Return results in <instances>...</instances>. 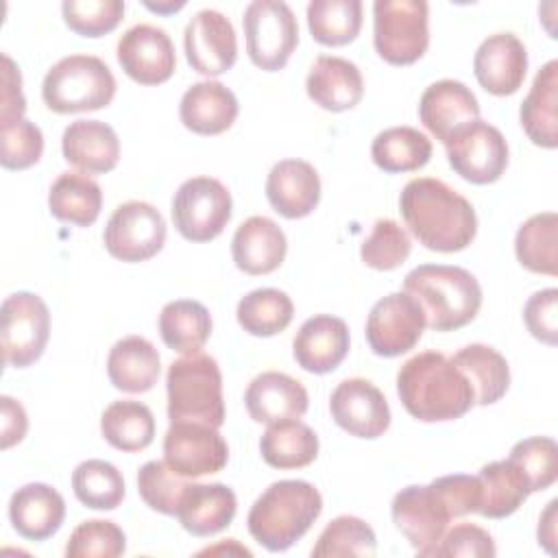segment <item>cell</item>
<instances>
[{
    "instance_id": "obj_26",
    "label": "cell",
    "mask_w": 558,
    "mask_h": 558,
    "mask_svg": "<svg viewBox=\"0 0 558 558\" xmlns=\"http://www.w3.org/2000/svg\"><path fill=\"white\" fill-rule=\"evenodd\" d=\"M305 89L320 109L340 113L353 109L362 100L364 78L353 61L333 54H320L310 68Z\"/></svg>"
},
{
    "instance_id": "obj_33",
    "label": "cell",
    "mask_w": 558,
    "mask_h": 558,
    "mask_svg": "<svg viewBox=\"0 0 558 558\" xmlns=\"http://www.w3.org/2000/svg\"><path fill=\"white\" fill-rule=\"evenodd\" d=\"M451 362L469 379L477 405H493L506 395L510 386V366L497 349L480 342L466 344L451 357Z\"/></svg>"
},
{
    "instance_id": "obj_36",
    "label": "cell",
    "mask_w": 558,
    "mask_h": 558,
    "mask_svg": "<svg viewBox=\"0 0 558 558\" xmlns=\"http://www.w3.org/2000/svg\"><path fill=\"white\" fill-rule=\"evenodd\" d=\"M102 438L118 451L135 453L155 438V416L146 403L122 399L105 408L100 416Z\"/></svg>"
},
{
    "instance_id": "obj_37",
    "label": "cell",
    "mask_w": 558,
    "mask_h": 558,
    "mask_svg": "<svg viewBox=\"0 0 558 558\" xmlns=\"http://www.w3.org/2000/svg\"><path fill=\"white\" fill-rule=\"evenodd\" d=\"M477 480L482 486V504L477 512L488 519L510 517L532 493L523 473L508 458L484 464Z\"/></svg>"
},
{
    "instance_id": "obj_8",
    "label": "cell",
    "mask_w": 558,
    "mask_h": 558,
    "mask_svg": "<svg viewBox=\"0 0 558 558\" xmlns=\"http://www.w3.org/2000/svg\"><path fill=\"white\" fill-rule=\"evenodd\" d=\"M246 52L253 65L266 72L281 70L299 44V24L290 4L253 0L242 15Z\"/></svg>"
},
{
    "instance_id": "obj_2",
    "label": "cell",
    "mask_w": 558,
    "mask_h": 558,
    "mask_svg": "<svg viewBox=\"0 0 558 558\" xmlns=\"http://www.w3.org/2000/svg\"><path fill=\"white\" fill-rule=\"evenodd\" d=\"M397 392L408 414L423 423L453 421L475 405L469 379L440 351L405 360L397 373Z\"/></svg>"
},
{
    "instance_id": "obj_28",
    "label": "cell",
    "mask_w": 558,
    "mask_h": 558,
    "mask_svg": "<svg viewBox=\"0 0 558 558\" xmlns=\"http://www.w3.org/2000/svg\"><path fill=\"white\" fill-rule=\"evenodd\" d=\"M240 111L235 94L220 81H201L185 89L179 118L196 135H220L235 122Z\"/></svg>"
},
{
    "instance_id": "obj_9",
    "label": "cell",
    "mask_w": 558,
    "mask_h": 558,
    "mask_svg": "<svg viewBox=\"0 0 558 558\" xmlns=\"http://www.w3.org/2000/svg\"><path fill=\"white\" fill-rule=\"evenodd\" d=\"M231 192L214 177H192L179 185L172 198L174 229L190 242L218 238L231 220Z\"/></svg>"
},
{
    "instance_id": "obj_30",
    "label": "cell",
    "mask_w": 558,
    "mask_h": 558,
    "mask_svg": "<svg viewBox=\"0 0 558 558\" xmlns=\"http://www.w3.org/2000/svg\"><path fill=\"white\" fill-rule=\"evenodd\" d=\"M521 126L532 144L558 146V61H547L534 76L519 111Z\"/></svg>"
},
{
    "instance_id": "obj_25",
    "label": "cell",
    "mask_w": 558,
    "mask_h": 558,
    "mask_svg": "<svg viewBox=\"0 0 558 558\" xmlns=\"http://www.w3.org/2000/svg\"><path fill=\"white\" fill-rule=\"evenodd\" d=\"M288 251L281 227L266 216L246 218L231 238V257L246 275H268L277 270Z\"/></svg>"
},
{
    "instance_id": "obj_46",
    "label": "cell",
    "mask_w": 558,
    "mask_h": 558,
    "mask_svg": "<svg viewBox=\"0 0 558 558\" xmlns=\"http://www.w3.org/2000/svg\"><path fill=\"white\" fill-rule=\"evenodd\" d=\"M190 482L174 473L166 462L150 460L137 471V490L144 504L161 514L177 517L179 501Z\"/></svg>"
},
{
    "instance_id": "obj_54",
    "label": "cell",
    "mask_w": 558,
    "mask_h": 558,
    "mask_svg": "<svg viewBox=\"0 0 558 558\" xmlns=\"http://www.w3.org/2000/svg\"><path fill=\"white\" fill-rule=\"evenodd\" d=\"M556 510H558V499H551L538 519V545H543L549 554H556V521H558Z\"/></svg>"
},
{
    "instance_id": "obj_23",
    "label": "cell",
    "mask_w": 558,
    "mask_h": 558,
    "mask_svg": "<svg viewBox=\"0 0 558 558\" xmlns=\"http://www.w3.org/2000/svg\"><path fill=\"white\" fill-rule=\"evenodd\" d=\"M244 405L255 423L270 425L288 418H301L307 412L310 397L299 379L279 371H266L248 384Z\"/></svg>"
},
{
    "instance_id": "obj_10",
    "label": "cell",
    "mask_w": 558,
    "mask_h": 558,
    "mask_svg": "<svg viewBox=\"0 0 558 558\" xmlns=\"http://www.w3.org/2000/svg\"><path fill=\"white\" fill-rule=\"evenodd\" d=\"M2 360L7 366L26 368L37 362L50 338V312L41 296L33 292H13L0 310Z\"/></svg>"
},
{
    "instance_id": "obj_52",
    "label": "cell",
    "mask_w": 558,
    "mask_h": 558,
    "mask_svg": "<svg viewBox=\"0 0 558 558\" xmlns=\"http://www.w3.org/2000/svg\"><path fill=\"white\" fill-rule=\"evenodd\" d=\"M26 111V98L22 92V74L13 59L2 54V96H0V126L22 120Z\"/></svg>"
},
{
    "instance_id": "obj_16",
    "label": "cell",
    "mask_w": 558,
    "mask_h": 558,
    "mask_svg": "<svg viewBox=\"0 0 558 558\" xmlns=\"http://www.w3.org/2000/svg\"><path fill=\"white\" fill-rule=\"evenodd\" d=\"M116 57L129 78L140 85H161L177 68L170 35L153 24H135L118 39Z\"/></svg>"
},
{
    "instance_id": "obj_13",
    "label": "cell",
    "mask_w": 558,
    "mask_h": 558,
    "mask_svg": "<svg viewBox=\"0 0 558 558\" xmlns=\"http://www.w3.org/2000/svg\"><path fill=\"white\" fill-rule=\"evenodd\" d=\"M102 242L107 253L120 262H146L163 248L166 220L155 205L126 201L109 216Z\"/></svg>"
},
{
    "instance_id": "obj_24",
    "label": "cell",
    "mask_w": 558,
    "mask_h": 558,
    "mask_svg": "<svg viewBox=\"0 0 558 558\" xmlns=\"http://www.w3.org/2000/svg\"><path fill=\"white\" fill-rule=\"evenodd\" d=\"M63 519L65 501L61 493L48 484L31 482L11 495L9 521L22 538L46 541L59 532Z\"/></svg>"
},
{
    "instance_id": "obj_56",
    "label": "cell",
    "mask_w": 558,
    "mask_h": 558,
    "mask_svg": "<svg viewBox=\"0 0 558 558\" xmlns=\"http://www.w3.org/2000/svg\"><path fill=\"white\" fill-rule=\"evenodd\" d=\"M146 7L150 9V11H157V13H168V11H177V9H181L183 7V2H168V4H153V2H146Z\"/></svg>"
},
{
    "instance_id": "obj_14",
    "label": "cell",
    "mask_w": 558,
    "mask_h": 558,
    "mask_svg": "<svg viewBox=\"0 0 558 558\" xmlns=\"http://www.w3.org/2000/svg\"><path fill=\"white\" fill-rule=\"evenodd\" d=\"M427 327L425 312L408 292L379 299L366 318V342L379 357H397L414 349Z\"/></svg>"
},
{
    "instance_id": "obj_44",
    "label": "cell",
    "mask_w": 558,
    "mask_h": 558,
    "mask_svg": "<svg viewBox=\"0 0 558 558\" xmlns=\"http://www.w3.org/2000/svg\"><path fill=\"white\" fill-rule=\"evenodd\" d=\"M412 251L408 231L392 218L375 220L371 233L360 246L362 262L373 270H395L399 268Z\"/></svg>"
},
{
    "instance_id": "obj_18",
    "label": "cell",
    "mask_w": 558,
    "mask_h": 558,
    "mask_svg": "<svg viewBox=\"0 0 558 558\" xmlns=\"http://www.w3.org/2000/svg\"><path fill=\"white\" fill-rule=\"evenodd\" d=\"M329 412L338 427L355 438H379L390 427V408L384 392L364 377L340 381L329 397Z\"/></svg>"
},
{
    "instance_id": "obj_11",
    "label": "cell",
    "mask_w": 558,
    "mask_h": 558,
    "mask_svg": "<svg viewBox=\"0 0 558 558\" xmlns=\"http://www.w3.org/2000/svg\"><path fill=\"white\" fill-rule=\"evenodd\" d=\"M390 514L395 527L408 538L416 556H429L449 521L456 519L436 482L401 488L390 504Z\"/></svg>"
},
{
    "instance_id": "obj_41",
    "label": "cell",
    "mask_w": 558,
    "mask_h": 558,
    "mask_svg": "<svg viewBox=\"0 0 558 558\" xmlns=\"http://www.w3.org/2000/svg\"><path fill=\"white\" fill-rule=\"evenodd\" d=\"M307 28L323 46H344L360 35V0H312L307 4Z\"/></svg>"
},
{
    "instance_id": "obj_34",
    "label": "cell",
    "mask_w": 558,
    "mask_h": 558,
    "mask_svg": "<svg viewBox=\"0 0 558 558\" xmlns=\"http://www.w3.org/2000/svg\"><path fill=\"white\" fill-rule=\"evenodd\" d=\"M259 453L272 469H303L318 456V436L299 418L270 423L259 438Z\"/></svg>"
},
{
    "instance_id": "obj_5",
    "label": "cell",
    "mask_w": 558,
    "mask_h": 558,
    "mask_svg": "<svg viewBox=\"0 0 558 558\" xmlns=\"http://www.w3.org/2000/svg\"><path fill=\"white\" fill-rule=\"evenodd\" d=\"M166 392L170 423L194 421L211 427L225 423L222 373L211 355L194 351L174 360L168 366Z\"/></svg>"
},
{
    "instance_id": "obj_51",
    "label": "cell",
    "mask_w": 558,
    "mask_h": 558,
    "mask_svg": "<svg viewBox=\"0 0 558 558\" xmlns=\"http://www.w3.org/2000/svg\"><path fill=\"white\" fill-rule=\"evenodd\" d=\"M523 320L536 340L554 347L558 342V290L545 288L534 292L525 301Z\"/></svg>"
},
{
    "instance_id": "obj_40",
    "label": "cell",
    "mask_w": 558,
    "mask_h": 558,
    "mask_svg": "<svg viewBox=\"0 0 558 558\" xmlns=\"http://www.w3.org/2000/svg\"><path fill=\"white\" fill-rule=\"evenodd\" d=\"M240 327L257 338L281 333L294 316L292 299L277 288H257L244 294L235 310Z\"/></svg>"
},
{
    "instance_id": "obj_31",
    "label": "cell",
    "mask_w": 558,
    "mask_h": 558,
    "mask_svg": "<svg viewBox=\"0 0 558 558\" xmlns=\"http://www.w3.org/2000/svg\"><path fill=\"white\" fill-rule=\"evenodd\" d=\"M161 373V357L155 344L142 336H126L118 340L107 357V375L113 388L122 392L150 390Z\"/></svg>"
},
{
    "instance_id": "obj_32",
    "label": "cell",
    "mask_w": 558,
    "mask_h": 558,
    "mask_svg": "<svg viewBox=\"0 0 558 558\" xmlns=\"http://www.w3.org/2000/svg\"><path fill=\"white\" fill-rule=\"evenodd\" d=\"M50 214L74 227H89L102 209V190L85 172H61L48 192Z\"/></svg>"
},
{
    "instance_id": "obj_4",
    "label": "cell",
    "mask_w": 558,
    "mask_h": 558,
    "mask_svg": "<svg viewBox=\"0 0 558 558\" xmlns=\"http://www.w3.org/2000/svg\"><path fill=\"white\" fill-rule=\"evenodd\" d=\"M403 292L416 299L434 331H456L469 325L482 307L480 281L460 266H416L405 275Z\"/></svg>"
},
{
    "instance_id": "obj_22",
    "label": "cell",
    "mask_w": 558,
    "mask_h": 558,
    "mask_svg": "<svg viewBox=\"0 0 558 558\" xmlns=\"http://www.w3.org/2000/svg\"><path fill=\"white\" fill-rule=\"evenodd\" d=\"M266 198L283 218H305L318 207L320 177L310 161L281 159L268 172Z\"/></svg>"
},
{
    "instance_id": "obj_17",
    "label": "cell",
    "mask_w": 558,
    "mask_h": 558,
    "mask_svg": "<svg viewBox=\"0 0 558 558\" xmlns=\"http://www.w3.org/2000/svg\"><path fill=\"white\" fill-rule=\"evenodd\" d=\"M185 59L203 76H220L238 59V37L227 15L203 9L192 15L183 33Z\"/></svg>"
},
{
    "instance_id": "obj_53",
    "label": "cell",
    "mask_w": 558,
    "mask_h": 558,
    "mask_svg": "<svg viewBox=\"0 0 558 558\" xmlns=\"http://www.w3.org/2000/svg\"><path fill=\"white\" fill-rule=\"evenodd\" d=\"M0 447L9 449L17 445L28 432V416L20 401L9 395L0 397Z\"/></svg>"
},
{
    "instance_id": "obj_12",
    "label": "cell",
    "mask_w": 558,
    "mask_h": 558,
    "mask_svg": "<svg viewBox=\"0 0 558 558\" xmlns=\"http://www.w3.org/2000/svg\"><path fill=\"white\" fill-rule=\"evenodd\" d=\"M445 148L456 174L475 185L495 183L508 168L510 153L504 133L480 118L460 126Z\"/></svg>"
},
{
    "instance_id": "obj_15",
    "label": "cell",
    "mask_w": 558,
    "mask_h": 558,
    "mask_svg": "<svg viewBox=\"0 0 558 558\" xmlns=\"http://www.w3.org/2000/svg\"><path fill=\"white\" fill-rule=\"evenodd\" d=\"M227 460L229 447L218 427L194 421L170 423L163 436V462L174 473L183 477L211 475L222 471Z\"/></svg>"
},
{
    "instance_id": "obj_19",
    "label": "cell",
    "mask_w": 558,
    "mask_h": 558,
    "mask_svg": "<svg viewBox=\"0 0 558 558\" xmlns=\"http://www.w3.org/2000/svg\"><path fill=\"white\" fill-rule=\"evenodd\" d=\"M473 72L488 94L510 96L527 74V50L514 33L488 35L475 50Z\"/></svg>"
},
{
    "instance_id": "obj_55",
    "label": "cell",
    "mask_w": 558,
    "mask_h": 558,
    "mask_svg": "<svg viewBox=\"0 0 558 558\" xmlns=\"http://www.w3.org/2000/svg\"><path fill=\"white\" fill-rule=\"evenodd\" d=\"M220 551H227V554L235 551V554L251 556V551H248L246 547H240V545L235 543V538H229V543H222V545H216V547H207V549H203V551H198V554L203 556V554H220Z\"/></svg>"
},
{
    "instance_id": "obj_43",
    "label": "cell",
    "mask_w": 558,
    "mask_h": 558,
    "mask_svg": "<svg viewBox=\"0 0 558 558\" xmlns=\"http://www.w3.org/2000/svg\"><path fill=\"white\" fill-rule=\"evenodd\" d=\"M377 538L373 527L351 514H340L327 523L320 532L312 556L314 558H338V556H375Z\"/></svg>"
},
{
    "instance_id": "obj_1",
    "label": "cell",
    "mask_w": 558,
    "mask_h": 558,
    "mask_svg": "<svg viewBox=\"0 0 558 558\" xmlns=\"http://www.w3.org/2000/svg\"><path fill=\"white\" fill-rule=\"evenodd\" d=\"M399 211L410 233L429 251H462L477 233L473 205L460 192L434 177H416L408 181L399 196Z\"/></svg>"
},
{
    "instance_id": "obj_7",
    "label": "cell",
    "mask_w": 558,
    "mask_h": 558,
    "mask_svg": "<svg viewBox=\"0 0 558 558\" xmlns=\"http://www.w3.org/2000/svg\"><path fill=\"white\" fill-rule=\"evenodd\" d=\"M373 44L390 65L418 61L429 46V7L425 0H377L373 4Z\"/></svg>"
},
{
    "instance_id": "obj_45",
    "label": "cell",
    "mask_w": 558,
    "mask_h": 558,
    "mask_svg": "<svg viewBox=\"0 0 558 558\" xmlns=\"http://www.w3.org/2000/svg\"><path fill=\"white\" fill-rule=\"evenodd\" d=\"M508 460L523 473L532 493L549 488L558 477V447L549 436L519 440Z\"/></svg>"
},
{
    "instance_id": "obj_6",
    "label": "cell",
    "mask_w": 558,
    "mask_h": 558,
    "mask_svg": "<svg viewBox=\"0 0 558 558\" xmlns=\"http://www.w3.org/2000/svg\"><path fill=\"white\" fill-rule=\"evenodd\" d=\"M116 87V76L100 57L70 54L46 72L41 98L54 113L98 111L113 100Z\"/></svg>"
},
{
    "instance_id": "obj_49",
    "label": "cell",
    "mask_w": 558,
    "mask_h": 558,
    "mask_svg": "<svg viewBox=\"0 0 558 558\" xmlns=\"http://www.w3.org/2000/svg\"><path fill=\"white\" fill-rule=\"evenodd\" d=\"M44 133L41 129L22 118L0 126V163L7 170H26L41 159Z\"/></svg>"
},
{
    "instance_id": "obj_21",
    "label": "cell",
    "mask_w": 558,
    "mask_h": 558,
    "mask_svg": "<svg viewBox=\"0 0 558 558\" xmlns=\"http://www.w3.org/2000/svg\"><path fill=\"white\" fill-rule=\"evenodd\" d=\"M418 118L423 126L445 144L460 126L480 118V102L464 83L442 78L423 92Z\"/></svg>"
},
{
    "instance_id": "obj_50",
    "label": "cell",
    "mask_w": 558,
    "mask_h": 558,
    "mask_svg": "<svg viewBox=\"0 0 558 558\" xmlns=\"http://www.w3.org/2000/svg\"><path fill=\"white\" fill-rule=\"evenodd\" d=\"M497 554L493 536L475 523H458L445 530L438 545L429 556H466V558H493Z\"/></svg>"
},
{
    "instance_id": "obj_27",
    "label": "cell",
    "mask_w": 558,
    "mask_h": 558,
    "mask_svg": "<svg viewBox=\"0 0 558 558\" xmlns=\"http://www.w3.org/2000/svg\"><path fill=\"white\" fill-rule=\"evenodd\" d=\"M63 159L85 174H105L118 166L120 140L100 120H74L61 137Z\"/></svg>"
},
{
    "instance_id": "obj_29",
    "label": "cell",
    "mask_w": 558,
    "mask_h": 558,
    "mask_svg": "<svg viewBox=\"0 0 558 558\" xmlns=\"http://www.w3.org/2000/svg\"><path fill=\"white\" fill-rule=\"evenodd\" d=\"M238 510L235 493L220 482H190L177 510L181 527L194 536H214L231 525Z\"/></svg>"
},
{
    "instance_id": "obj_20",
    "label": "cell",
    "mask_w": 558,
    "mask_h": 558,
    "mask_svg": "<svg viewBox=\"0 0 558 558\" xmlns=\"http://www.w3.org/2000/svg\"><path fill=\"white\" fill-rule=\"evenodd\" d=\"M349 347L347 323L331 314H316L299 327L292 340V355L303 371L325 375L342 364Z\"/></svg>"
},
{
    "instance_id": "obj_42",
    "label": "cell",
    "mask_w": 558,
    "mask_h": 558,
    "mask_svg": "<svg viewBox=\"0 0 558 558\" xmlns=\"http://www.w3.org/2000/svg\"><path fill=\"white\" fill-rule=\"evenodd\" d=\"M76 499L92 510H116L124 499V477L107 460H85L72 473Z\"/></svg>"
},
{
    "instance_id": "obj_35",
    "label": "cell",
    "mask_w": 558,
    "mask_h": 558,
    "mask_svg": "<svg viewBox=\"0 0 558 558\" xmlns=\"http://www.w3.org/2000/svg\"><path fill=\"white\" fill-rule=\"evenodd\" d=\"M159 336L163 344L177 353H194L211 336V314L194 299H177L159 312Z\"/></svg>"
},
{
    "instance_id": "obj_47",
    "label": "cell",
    "mask_w": 558,
    "mask_h": 558,
    "mask_svg": "<svg viewBox=\"0 0 558 558\" xmlns=\"http://www.w3.org/2000/svg\"><path fill=\"white\" fill-rule=\"evenodd\" d=\"M126 549L122 527L107 519H89L74 527L68 538V558H118Z\"/></svg>"
},
{
    "instance_id": "obj_3",
    "label": "cell",
    "mask_w": 558,
    "mask_h": 558,
    "mask_svg": "<svg viewBox=\"0 0 558 558\" xmlns=\"http://www.w3.org/2000/svg\"><path fill=\"white\" fill-rule=\"evenodd\" d=\"M323 512L318 488L305 480L272 482L251 506L246 525L268 551H286L301 541Z\"/></svg>"
},
{
    "instance_id": "obj_39",
    "label": "cell",
    "mask_w": 558,
    "mask_h": 558,
    "mask_svg": "<svg viewBox=\"0 0 558 558\" xmlns=\"http://www.w3.org/2000/svg\"><path fill=\"white\" fill-rule=\"evenodd\" d=\"M371 157L384 172H414L429 161L432 142L418 129L390 126L375 135Z\"/></svg>"
},
{
    "instance_id": "obj_48",
    "label": "cell",
    "mask_w": 558,
    "mask_h": 558,
    "mask_svg": "<svg viewBox=\"0 0 558 558\" xmlns=\"http://www.w3.org/2000/svg\"><path fill=\"white\" fill-rule=\"evenodd\" d=\"M63 22L81 37H102L111 33L122 15V0H65L61 4Z\"/></svg>"
},
{
    "instance_id": "obj_38",
    "label": "cell",
    "mask_w": 558,
    "mask_h": 558,
    "mask_svg": "<svg viewBox=\"0 0 558 558\" xmlns=\"http://www.w3.org/2000/svg\"><path fill=\"white\" fill-rule=\"evenodd\" d=\"M519 264L538 275H558V216L543 211L530 216L514 235Z\"/></svg>"
}]
</instances>
